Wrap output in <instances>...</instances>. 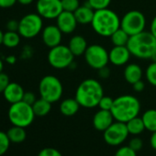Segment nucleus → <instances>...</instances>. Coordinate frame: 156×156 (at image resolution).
<instances>
[{
  "instance_id": "f257e3e1",
  "label": "nucleus",
  "mask_w": 156,
  "mask_h": 156,
  "mask_svg": "<svg viewBox=\"0 0 156 156\" xmlns=\"http://www.w3.org/2000/svg\"><path fill=\"white\" fill-rule=\"evenodd\" d=\"M104 96L102 85L94 78H88L82 81L77 87L74 98L81 107L85 108H93L98 106V103Z\"/></svg>"
},
{
  "instance_id": "f03ea898",
  "label": "nucleus",
  "mask_w": 156,
  "mask_h": 156,
  "mask_svg": "<svg viewBox=\"0 0 156 156\" xmlns=\"http://www.w3.org/2000/svg\"><path fill=\"white\" fill-rule=\"evenodd\" d=\"M91 26L98 35L102 37H110L120 28V19L115 11L108 8L99 9L95 11Z\"/></svg>"
},
{
  "instance_id": "7ed1b4c3",
  "label": "nucleus",
  "mask_w": 156,
  "mask_h": 156,
  "mask_svg": "<svg viewBox=\"0 0 156 156\" xmlns=\"http://www.w3.org/2000/svg\"><path fill=\"white\" fill-rule=\"evenodd\" d=\"M111 113L117 121L128 122L138 117L140 111V100L132 95H123L114 99Z\"/></svg>"
},
{
  "instance_id": "20e7f679",
  "label": "nucleus",
  "mask_w": 156,
  "mask_h": 156,
  "mask_svg": "<svg viewBox=\"0 0 156 156\" xmlns=\"http://www.w3.org/2000/svg\"><path fill=\"white\" fill-rule=\"evenodd\" d=\"M131 55L139 59H151L156 50V39L150 31H142L129 37L127 44Z\"/></svg>"
},
{
  "instance_id": "39448f33",
  "label": "nucleus",
  "mask_w": 156,
  "mask_h": 156,
  "mask_svg": "<svg viewBox=\"0 0 156 156\" xmlns=\"http://www.w3.org/2000/svg\"><path fill=\"white\" fill-rule=\"evenodd\" d=\"M8 115L9 121L14 126H20L22 128H27L31 125L36 117L32 106L24 101L11 104Z\"/></svg>"
},
{
  "instance_id": "423d86ee",
  "label": "nucleus",
  "mask_w": 156,
  "mask_h": 156,
  "mask_svg": "<svg viewBox=\"0 0 156 156\" xmlns=\"http://www.w3.org/2000/svg\"><path fill=\"white\" fill-rule=\"evenodd\" d=\"M39 92L41 98L47 101L55 103L60 100L63 93V87L59 78L54 75H45L39 84Z\"/></svg>"
},
{
  "instance_id": "0eeeda50",
  "label": "nucleus",
  "mask_w": 156,
  "mask_h": 156,
  "mask_svg": "<svg viewBox=\"0 0 156 156\" xmlns=\"http://www.w3.org/2000/svg\"><path fill=\"white\" fill-rule=\"evenodd\" d=\"M120 28L129 36L139 34L145 30L146 18L139 10H130L120 19Z\"/></svg>"
},
{
  "instance_id": "6e6552de",
  "label": "nucleus",
  "mask_w": 156,
  "mask_h": 156,
  "mask_svg": "<svg viewBox=\"0 0 156 156\" xmlns=\"http://www.w3.org/2000/svg\"><path fill=\"white\" fill-rule=\"evenodd\" d=\"M73 58L74 55L68 46L62 44L51 48L48 53V62L50 65L58 70L70 67L73 62Z\"/></svg>"
},
{
  "instance_id": "1a4fd4ad",
  "label": "nucleus",
  "mask_w": 156,
  "mask_h": 156,
  "mask_svg": "<svg viewBox=\"0 0 156 156\" xmlns=\"http://www.w3.org/2000/svg\"><path fill=\"white\" fill-rule=\"evenodd\" d=\"M43 30L42 18L38 13L25 15L20 20L19 33L25 39H32L39 35Z\"/></svg>"
},
{
  "instance_id": "9d476101",
  "label": "nucleus",
  "mask_w": 156,
  "mask_h": 156,
  "mask_svg": "<svg viewBox=\"0 0 156 156\" xmlns=\"http://www.w3.org/2000/svg\"><path fill=\"white\" fill-rule=\"evenodd\" d=\"M84 56L87 65L95 70H99L109 62L108 51L100 44L88 45Z\"/></svg>"
},
{
  "instance_id": "9b49d317",
  "label": "nucleus",
  "mask_w": 156,
  "mask_h": 156,
  "mask_svg": "<svg viewBox=\"0 0 156 156\" xmlns=\"http://www.w3.org/2000/svg\"><path fill=\"white\" fill-rule=\"evenodd\" d=\"M129 135L126 123L120 121L113 122L104 132L103 137L107 144L110 146L121 145Z\"/></svg>"
},
{
  "instance_id": "f8f14e48",
  "label": "nucleus",
  "mask_w": 156,
  "mask_h": 156,
  "mask_svg": "<svg viewBox=\"0 0 156 156\" xmlns=\"http://www.w3.org/2000/svg\"><path fill=\"white\" fill-rule=\"evenodd\" d=\"M37 13L45 20H56L63 11L61 0H38Z\"/></svg>"
},
{
  "instance_id": "ddd939ff",
  "label": "nucleus",
  "mask_w": 156,
  "mask_h": 156,
  "mask_svg": "<svg viewBox=\"0 0 156 156\" xmlns=\"http://www.w3.org/2000/svg\"><path fill=\"white\" fill-rule=\"evenodd\" d=\"M62 34L63 33L60 30L57 25H49L42 30L41 39L43 43L51 49L61 44Z\"/></svg>"
},
{
  "instance_id": "4468645a",
  "label": "nucleus",
  "mask_w": 156,
  "mask_h": 156,
  "mask_svg": "<svg viewBox=\"0 0 156 156\" xmlns=\"http://www.w3.org/2000/svg\"><path fill=\"white\" fill-rule=\"evenodd\" d=\"M77 20L73 12L62 11L56 19V25L63 34L73 33L77 27Z\"/></svg>"
},
{
  "instance_id": "2eb2a0df",
  "label": "nucleus",
  "mask_w": 156,
  "mask_h": 156,
  "mask_svg": "<svg viewBox=\"0 0 156 156\" xmlns=\"http://www.w3.org/2000/svg\"><path fill=\"white\" fill-rule=\"evenodd\" d=\"M109 62L115 66L125 65L131 56V53L127 46H114L109 51Z\"/></svg>"
},
{
  "instance_id": "dca6fc26",
  "label": "nucleus",
  "mask_w": 156,
  "mask_h": 156,
  "mask_svg": "<svg viewBox=\"0 0 156 156\" xmlns=\"http://www.w3.org/2000/svg\"><path fill=\"white\" fill-rule=\"evenodd\" d=\"M114 120L115 119L111 111L99 109L93 117V126L97 130L104 132L114 122Z\"/></svg>"
},
{
  "instance_id": "f3484780",
  "label": "nucleus",
  "mask_w": 156,
  "mask_h": 156,
  "mask_svg": "<svg viewBox=\"0 0 156 156\" xmlns=\"http://www.w3.org/2000/svg\"><path fill=\"white\" fill-rule=\"evenodd\" d=\"M24 93H25L24 89L20 84L15 82H10L9 85L5 89V91L3 92V95L5 99L9 103L15 104L17 102L22 101Z\"/></svg>"
},
{
  "instance_id": "a211bd4d",
  "label": "nucleus",
  "mask_w": 156,
  "mask_h": 156,
  "mask_svg": "<svg viewBox=\"0 0 156 156\" xmlns=\"http://www.w3.org/2000/svg\"><path fill=\"white\" fill-rule=\"evenodd\" d=\"M67 46L75 57V56L84 55L88 47V44L84 36L74 35L70 39Z\"/></svg>"
},
{
  "instance_id": "6ab92c4d",
  "label": "nucleus",
  "mask_w": 156,
  "mask_h": 156,
  "mask_svg": "<svg viewBox=\"0 0 156 156\" xmlns=\"http://www.w3.org/2000/svg\"><path fill=\"white\" fill-rule=\"evenodd\" d=\"M95 9H93L87 3L80 6L74 12V17L77 20L78 24L81 25H87L91 24L94 15H95Z\"/></svg>"
},
{
  "instance_id": "aec40b11",
  "label": "nucleus",
  "mask_w": 156,
  "mask_h": 156,
  "mask_svg": "<svg viewBox=\"0 0 156 156\" xmlns=\"http://www.w3.org/2000/svg\"><path fill=\"white\" fill-rule=\"evenodd\" d=\"M123 74L125 80L129 84L133 85L137 81L141 80L143 72L141 67L138 63H129L125 67Z\"/></svg>"
},
{
  "instance_id": "412c9836",
  "label": "nucleus",
  "mask_w": 156,
  "mask_h": 156,
  "mask_svg": "<svg viewBox=\"0 0 156 156\" xmlns=\"http://www.w3.org/2000/svg\"><path fill=\"white\" fill-rule=\"evenodd\" d=\"M80 107V104L75 98H66L61 102L60 111L65 117H72L78 112Z\"/></svg>"
},
{
  "instance_id": "4be33fe9",
  "label": "nucleus",
  "mask_w": 156,
  "mask_h": 156,
  "mask_svg": "<svg viewBox=\"0 0 156 156\" xmlns=\"http://www.w3.org/2000/svg\"><path fill=\"white\" fill-rule=\"evenodd\" d=\"M126 126H127L129 133L133 136H138V135L141 134L146 129L142 119L140 118L139 116L135 117V118L131 119L130 120H129L128 122H126Z\"/></svg>"
},
{
  "instance_id": "5701e85b",
  "label": "nucleus",
  "mask_w": 156,
  "mask_h": 156,
  "mask_svg": "<svg viewBox=\"0 0 156 156\" xmlns=\"http://www.w3.org/2000/svg\"><path fill=\"white\" fill-rule=\"evenodd\" d=\"M32 108H33L35 116L44 117L50 113L51 109V103L41 98L40 99H37L35 101V103L32 105Z\"/></svg>"
},
{
  "instance_id": "b1692460",
  "label": "nucleus",
  "mask_w": 156,
  "mask_h": 156,
  "mask_svg": "<svg viewBox=\"0 0 156 156\" xmlns=\"http://www.w3.org/2000/svg\"><path fill=\"white\" fill-rule=\"evenodd\" d=\"M9 140L13 143H20L24 141L27 138V132L25 130V128L20 127V126H14L10 128L7 132Z\"/></svg>"
},
{
  "instance_id": "393cba45",
  "label": "nucleus",
  "mask_w": 156,
  "mask_h": 156,
  "mask_svg": "<svg viewBox=\"0 0 156 156\" xmlns=\"http://www.w3.org/2000/svg\"><path fill=\"white\" fill-rule=\"evenodd\" d=\"M141 119L143 120L145 129L151 132L156 131V109H148L146 110Z\"/></svg>"
},
{
  "instance_id": "a878e982",
  "label": "nucleus",
  "mask_w": 156,
  "mask_h": 156,
  "mask_svg": "<svg viewBox=\"0 0 156 156\" xmlns=\"http://www.w3.org/2000/svg\"><path fill=\"white\" fill-rule=\"evenodd\" d=\"M129 37L130 36L126 31L119 28L110 36V40L114 46H127Z\"/></svg>"
},
{
  "instance_id": "bb28decb",
  "label": "nucleus",
  "mask_w": 156,
  "mask_h": 156,
  "mask_svg": "<svg viewBox=\"0 0 156 156\" xmlns=\"http://www.w3.org/2000/svg\"><path fill=\"white\" fill-rule=\"evenodd\" d=\"M20 34L19 31H6L3 37V44L8 48H16L20 42Z\"/></svg>"
},
{
  "instance_id": "cd10ccee",
  "label": "nucleus",
  "mask_w": 156,
  "mask_h": 156,
  "mask_svg": "<svg viewBox=\"0 0 156 156\" xmlns=\"http://www.w3.org/2000/svg\"><path fill=\"white\" fill-rule=\"evenodd\" d=\"M145 77L150 85L156 87V62H152L148 65L145 71Z\"/></svg>"
},
{
  "instance_id": "c85d7f7f",
  "label": "nucleus",
  "mask_w": 156,
  "mask_h": 156,
  "mask_svg": "<svg viewBox=\"0 0 156 156\" xmlns=\"http://www.w3.org/2000/svg\"><path fill=\"white\" fill-rule=\"evenodd\" d=\"M10 142L11 141H10L7 132L0 130V156L5 154L8 151Z\"/></svg>"
},
{
  "instance_id": "c756f323",
  "label": "nucleus",
  "mask_w": 156,
  "mask_h": 156,
  "mask_svg": "<svg viewBox=\"0 0 156 156\" xmlns=\"http://www.w3.org/2000/svg\"><path fill=\"white\" fill-rule=\"evenodd\" d=\"M61 2L62 9L64 11H69L73 13L81 6L79 0H61Z\"/></svg>"
},
{
  "instance_id": "7c9ffc66",
  "label": "nucleus",
  "mask_w": 156,
  "mask_h": 156,
  "mask_svg": "<svg viewBox=\"0 0 156 156\" xmlns=\"http://www.w3.org/2000/svg\"><path fill=\"white\" fill-rule=\"evenodd\" d=\"M111 3V0H87V4L95 10L108 9Z\"/></svg>"
},
{
  "instance_id": "2f4dec72",
  "label": "nucleus",
  "mask_w": 156,
  "mask_h": 156,
  "mask_svg": "<svg viewBox=\"0 0 156 156\" xmlns=\"http://www.w3.org/2000/svg\"><path fill=\"white\" fill-rule=\"evenodd\" d=\"M114 156H137V151L132 150L129 145L119 147Z\"/></svg>"
},
{
  "instance_id": "473e14b6",
  "label": "nucleus",
  "mask_w": 156,
  "mask_h": 156,
  "mask_svg": "<svg viewBox=\"0 0 156 156\" xmlns=\"http://www.w3.org/2000/svg\"><path fill=\"white\" fill-rule=\"evenodd\" d=\"M114 103V99L111 98L110 97H107V96H103L102 98L100 99L99 103H98V107L100 109H104V110H111L112 106Z\"/></svg>"
},
{
  "instance_id": "72a5a7b5",
  "label": "nucleus",
  "mask_w": 156,
  "mask_h": 156,
  "mask_svg": "<svg viewBox=\"0 0 156 156\" xmlns=\"http://www.w3.org/2000/svg\"><path fill=\"white\" fill-rule=\"evenodd\" d=\"M38 156H62V154L55 148L47 147L40 151Z\"/></svg>"
},
{
  "instance_id": "f704fd0d",
  "label": "nucleus",
  "mask_w": 156,
  "mask_h": 156,
  "mask_svg": "<svg viewBox=\"0 0 156 156\" xmlns=\"http://www.w3.org/2000/svg\"><path fill=\"white\" fill-rule=\"evenodd\" d=\"M129 146L132 150H134L135 151H139L141 150V148L143 146V141H142V140L140 138L135 136L132 139H130V140L129 142Z\"/></svg>"
},
{
  "instance_id": "c9c22d12",
  "label": "nucleus",
  "mask_w": 156,
  "mask_h": 156,
  "mask_svg": "<svg viewBox=\"0 0 156 156\" xmlns=\"http://www.w3.org/2000/svg\"><path fill=\"white\" fill-rule=\"evenodd\" d=\"M9 77L5 73H0V93H3L7 87L9 85Z\"/></svg>"
},
{
  "instance_id": "e433bc0d",
  "label": "nucleus",
  "mask_w": 156,
  "mask_h": 156,
  "mask_svg": "<svg viewBox=\"0 0 156 156\" xmlns=\"http://www.w3.org/2000/svg\"><path fill=\"white\" fill-rule=\"evenodd\" d=\"M36 100H37V98H36V96H35L34 93H32V92H25L24 93L22 101H24L25 103L32 106L35 103Z\"/></svg>"
},
{
  "instance_id": "4c0bfd02",
  "label": "nucleus",
  "mask_w": 156,
  "mask_h": 156,
  "mask_svg": "<svg viewBox=\"0 0 156 156\" xmlns=\"http://www.w3.org/2000/svg\"><path fill=\"white\" fill-rule=\"evenodd\" d=\"M20 21L16 20H10L7 23V30L9 31H19Z\"/></svg>"
},
{
  "instance_id": "58836bf2",
  "label": "nucleus",
  "mask_w": 156,
  "mask_h": 156,
  "mask_svg": "<svg viewBox=\"0 0 156 156\" xmlns=\"http://www.w3.org/2000/svg\"><path fill=\"white\" fill-rule=\"evenodd\" d=\"M98 71V76L101 78V79H107V78H108L110 76V73H111L110 69L108 67V65L100 68Z\"/></svg>"
},
{
  "instance_id": "ea45409f",
  "label": "nucleus",
  "mask_w": 156,
  "mask_h": 156,
  "mask_svg": "<svg viewBox=\"0 0 156 156\" xmlns=\"http://www.w3.org/2000/svg\"><path fill=\"white\" fill-rule=\"evenodd\" d=\"M18 0H0V8L1 9H9L12 8Z\"/></svg>"
},
{
  "instance_id": "a19ab883",
  "label": "nucleus",
  "mask_w": 156,
  "mask_h": 156,
  "mask_svg": "<svg viewBox=\"0 0 156 156\" xmlns=\"http://www.w3.org/2000/svg\"><path fill=\"white\" fill-rule=\"evenodd\" d=\"M131 86L133 87V90L135 92H138V93L142 92L144 90V88H145V84H144V82L142 80H139V81H137L136 83H134Z\"/></svg>"
},
{
  "instance_id": "79ce46f5",
  "label": "nucleus",
  "mask_w": 156,
  "mask_h": 156,
  "mask_svg": "<svg viewBox=\"0 0 156 156\" xmlns=\"http://www.w3.org/2000/svg\"><path fill=\"white\" fill-rule=\"evenodd\" d=\"M150 32L156 39V16L152 19V20L151 22V25H150Z\"/></svg>"
},
{
  "instance_id": "37998d69",
  "label": "nucleus",
  "mask_w": 156,
  "mask_h": 156,
  "mask_svg": "<svg viewBox=\"0 0 156 156\" xmlns=\"http://www.w3.org/2000/svg\"><path fill=\"white\" fill-rule=\"evenodd\" d=\"M150 144H151V148L156 151V131L152 132L151 139H150Z\"/></svg>"
},
{
  "instance_id": "c03bdc74",
  "label": "nucleus",
  "mask_w": 156,
  "mask_h": 156,
  "mask_svg": "<svg viewBox=\"0 0 156 156\" xmlns=\"http://www.w3.org/2000/svg\"><path fill=\"white\" fill-rule=\"evenodd\" d=\"M34 1V0H18V2L23 6H28L30 4H31L32 2Z\"/></svg>"
},
{
  "instance_id": "a18cd8bd",
  "label": "nucleus",
  "mask_w": 156,
  "mask_h": 156,
  "mask_svg": "<svg viewBox=\"0 0 156 156\" xmlns=\"http://www.w3.org/2000/svg\"><path fill=\"white\" fill-rule=\"evenodd\" d=\"M7 61H8L9 62H10V63H14V62H16V58H15L14 56H9V57L7 58Z\"/></svg>"
},
{
  "instance_id": "49530a36",
  "label": "nucleus",
  "mask_w": 156,
  "mask_h": 156,
  "mask_svg": "<svg viewBox=\"0 0 156 156\" xmlns=\"http://www.w3.org/2000/svg\"><path fill=\"white\" fill-rule=\"evenodd\" d=\"M3 37H4V32L0 30V45L3 44Z\"/></svg>"
},
{
  "instance_id": "de8ad7c7",
  "label": "nucleus",
  "mask_w": 156,
  "mask_h": 156,
  "mask_svg": "<svg viewBox=\"0 0 156 156\" xmlns=\"http://www.w3.org/2000/svg\"><path fill=\"white\" fill-rule=\"evenodd\" d=\"M151 60L152 61V62H156V50L153 51V53L151 54Z\"/></svg>"
},
{
  "instance_id": "09e8293b",
  "label": "nucleus",
  "mask_w": 156,
  "mask_h": 156,
  "mask_svg": "<svg viewBox=\"0 0 156 156\" xmlns=\"http://www.w3.org/2000/svg\"><path fill=\"white\" fill-rule=\"evenodd\" d=\"M3 62H2V60L0 59V73H2V71H3Z\"/></svg>"
},
{
  "instance_id": "8fccbe9b",
  "label": "nucleus",
  "mask_w": 156,
  "mask_h": 156,
  "mask_svg": "<svg viewBox=\"0 0 156 156\" xmlns=\"http://www.w3.org/2000/svg\"><path fill=\"white\" fill-rule=\"evenodd\" d=\"M80 156H87V155H80Z\"/></svg>"
}]
</instances>
